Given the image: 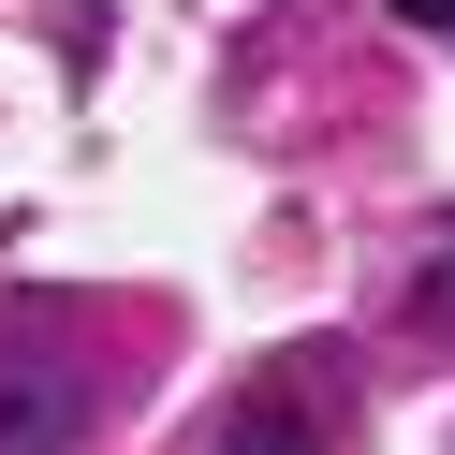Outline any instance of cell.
Returning a JSON list of instances; mask_svg holds the SVG:
<instances>
[{"label":"cell","mask_w":455,"mask_h":455,"mask_svg":"<svg viewBox=\"0 0 455 455\" xmlns=\"http://www.w3.org/2000/svg\"><path fill=\"white\" fill-rule=\"evenodd\" d=\"M89 441V382L74 367H0V455H74Z\"/></svg>","instance_id":"obj_1"},{"label":"cell","mask_w":455,"mask_h":455,"mask_svg":"<svg viewBox=\"0 0 455 455\" xmlns=\"http://www.w3.org/2000/svg\"><path fill=\"white\" fill-rule=\"evenodd\" d=\"M220 455H323V426H308L294 382H250L235 411H220Z\"/></svg>","instance_id":"obj_2"},{"label":"cell","mask_w":455,"mask_h":455,"mask_svg":"<svg viewBox=\"0 0 455 455\" xmlns=\"http://www.w3.org/2000/svg\"><path fill=\"white\" fill-rule=\"evenodd\" d=\"M411 308H426V323H455V250H441V265L411 279Z\"/></svg>","instance_id":"obj_3"},{"label":"cell","mask_w":455,"mask_h":455,"mask_svg":"<svg viewBox=\"0 0 455 455\" xmlns=\"http://www.w3.org/2000/svg\"><path fill=\"white\" fill-rule=\"evenodd\" d=\"M396 15H411V30H455V0H396Z\"/></svg>","instance_id":"obj_4"}]
</instances>
